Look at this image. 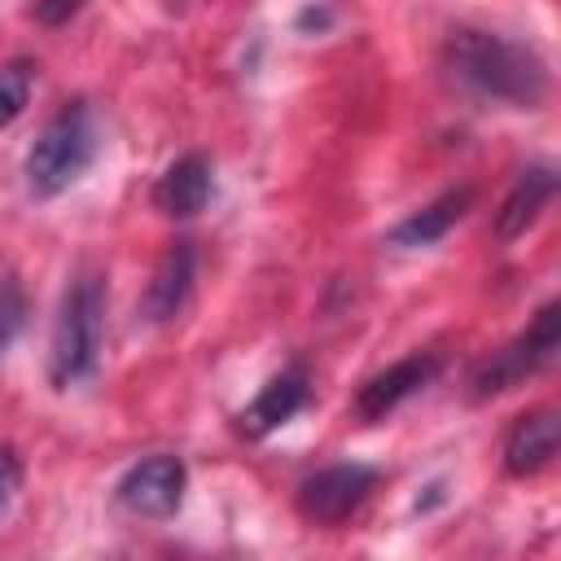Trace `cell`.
<instances>
[{
	"label": "cell",
	"mask_w": 561,
	"mask_h": 561,
	"mask_svg": "<svg viewBox=\"0 0 561 561\" xmlns=\"http://www.w3.org/2000/svg\"><path fill=\"white\" fill-rule=\"evenodd\" d=\"M447 66L460 83H469L473 92L517 105V110H535L548 96V66L535 48L504 39L495 31H456L447 39Z\"/></svg>",
	"instance_id": "cell-1"
},
{
	"label": "cell",
	"mask_w": 561,
	"mask_h": 561,
	"mask_svg": "<svg viewBox=\"0 0 561 561\" xmlns=\"http://www.w3.org/2000/svg\"><path fill=\"white\" fill-rule=\"evenodd\" d=\"M105 337V280L96 272H83L66 285L57 320H53V346H48V381L57 390H70L96 373Z\"/></svg>",
	"instance_id": "cell-2"
},
{
	"label": "cell",
	"mask_w": 561,
	"mask_h": 561,
	"mask_svg": "<svg viewBox=\"0 0 561 561\" xmlns=\"http://www.w3.org/2000/svg\"><path fill=\"white\" fill-rule=\"evenodd\" d=\"M96 158V123L92 110L83 101H66L35 136V145L26 149L22 175H26V193L31 197H57L66 193Z\"/></svg>",
	"instance_id": "cell-3"
},
{
	"label": "cell",
	"mask_w": 561,
	"mask_h": 561,
	"mask_svg": "<svg viewBox=\"0 0 561 561\" xmlns=\"http://www.w3.org/2000/svg\"><path fill=\"white\" fill-rule=\"evenodd\" d=\"M561 351V302H543L535 311V320L513 337L504 342L491 359H482V368L473 373V399H491V394H504L513 386H522L526 377L543 373Z\"/></svg>",
	"instance_id": "cell-4"
},
{
	"label": "cell",
	"mask_w": 561,
	"mask_h": 561,
	"mask_svg": "<svg viewBox=\"0 0 561 561\" xmlns=\"http://www.w3.org/2000/svg\"><path fill=\"white\" fill-rule=\"evenodd\" d=\"M184 486H188V469L180 456L171 451H158V456H145L136 460L118 486H114V500L118 508H127L131 517H145V522H167L180 513L184 504Z\"/></svg>",
	"instance_id": "cell-5"
},
{
	"label": "cell",
	"mask_w": 561,
	"mask_h": 561,
	"mask_svg": "<svg viewBox=\"0 0 561 561\" xmlns=\"http://www.w3.org/2000/svg\"><path fill=\"white\" fill-rule=\"evenodd\" d=\"M377 469L364 465V460H342V465H329L311 478L298 482V513L316 526H337L346 522L377 486Z\"/></svg>",
	"instance_id": "cell-6"
},
{
	"label": "cell",
	"mask_w": 561,
	"mask_h": 561,
	"mask_svg": "<svg viewBox=\"0 0 561 561\" xmlns=\"http://www.w3.org/2000/svg\"><path fill=\"white\" fill-rule=\"evenodd\" d=\"M438 368H443V359H438L434 351H416V355L394 359L390 368H381L377 377H368V381L359 386V394H355V416H359L364 425L390 416L403 399H412L416 390H425V386L438 377Z\"/></svg>",
	"instance_id": "cell-7"
},
{
	"label": "cell",
	"mask_w": 561,
	"mask_h": 561,
	"mask_svg": "<svg viewBox=\"0 0 561 561\" xmlns=\"http://www.w3.org/2000/svg\"><path fill=\"white\" fill-rule=\"evenodd\" d=\"M311 394V381H307V368L302 364H289L280 368L276 377H267L259 386V394L237 412V434L245 438H267L272 430H280Z\"/></svg>",
	"instance_id": "cell-8"
},
{
	"label": "cell",
	"mask_w": 561,
	"mask_h": 561,
	"mask_svg": "<svg viewBox=\"0 0 561 561\" xmlns=\"http://www.w3.org/2000/svg\"><path fill=\"white\" fill-rule=\"evenodd\" d=\"M193 276H197V254H193L188 241H175V245L158 259L149 285H145L140 316H145L149 324H167V320H175V316L184 311L188 294H193Z\"/></svg>",
	"instance_id": "cell-9"
},
{
	"label": "cell",
	"mask_w": 561,
	"mask_h": 561,
	"mask_svg": "<svg viewBox=\"0 0 561 561\" xmlns=\"http://www.w3.org/2000/svg\"><path fill=\"white\" fill-rule=\"evenodd\" d=\"M557 443H561V416L557 408H530L513 421L508 438H504V469L513 478H530L539 469L552 465L557 456Z\"/></svg>",
	"instance_id": "cell-10"
},
{
	"label": "cell",
	"mask_w": 561,
	"mask_h": 561,
	"mask_svg": "<svg viewBox=\"0 0 561 561\" xmlns=\"http://www.w3.org/2000/svg\"><path fill=\"white\" fill-rule=\"evenodd\" d=\"M210 193H215L210 162H206L202 153H184V158H175V162L158 175V184H153V206H158L162 215H171V219H193V215L206 210Z\"/></svg>",
	"instance_id": "cell-11"
},
{
	"label": "cell",
	"mask_w": 561,
	"mask_h": 561,
	"mask_svg": "<svg viewBox=\"0 0 561 561\" xmlns=\"http://www.w3.org/2000/svg\"><path fill=\"white\" fill-rule=\"evenodd\" d=\"M552 193H557V171L543 167V162L539 167H526L513 180V188L504 193L500 210H495V241H517L543 215V206L552 202Z\"/></svg>",
	"instance_id": "cell-12"
},
{
	"label": "cell",
	"mask_w": 561,
	"mask_h": 561,
	"mask_svg": "<svg viewBox=\"0 0 561 561\" xmlns=\"http://www.w3.org/2000/svg\"><path fill=\"white\" fill-rule=\"evenodd\" d=\"M469 202H473V188H469V184L447 188V193H438L434 202H425L421 210H412L408 219H399V224L386 232V241H390V245H403V250L434 245V241H443V237L465 219Z\"/></svg>",
	"instance_id": "cell-13"
},
{
	"label": "cell",
	"mask_w": 561,
	"mask_h": 561,
	"mask_svg": "<svg viewBox=\"0 0 561 561\" xmlns=\"http://www.w3.org/2000/svg\"><path fill=\"white\" fill-rule=\"evenodd\" d=\"M31 88H35V66L26 57H13L0 66V127H9L26 110Z\"/></svg>",
	"instance_id": "cell-14"
},
{
	"label": "cell",
	"mask_w": 561,
	"mask_h": 561,
	"mask_svg": "<svg viewBox=\"0 0 561 561\" xmlns=\"http://www.w3.org/2000/svg\"><path fill=\"white\" fill-rule=\"evenodd\" d=\"M22 320H26V298H22V289L13 280H4L0 285V351L13 342V333L22 329Z\"/></svg>",
	"instance_id": "cell-15"
},
{
	"label": "cell",
	"mask_w": 561,
	"mask_h": 561,
	"mask_svg": "<svg viewBox=\"0 0 561 561\" xmlns=\"http://www.w3.org/2000/svg\"><path fill=\"white\" fill-rule=\"evenodd\" d=\"M18 486H22V460L13 447H0V513L13 504Z\"/></svg>",
	"instance_id": "cell-16"
},
{
	"label": "cell",
	"mask_w": 561,
	"mask_h": 561,
	"mask_svg": "<svg viewBox=\"0 0 561 561\" xmlns=\"http://www.w3.org/2000/svg\"><path fill=\"white\" fill-rule=\"evenodd\" d=\"M83 4H88V0H35V18H39L44 26H61V22H70Z\"/></svg>",
	"instance_id": "cell-17"
}]
</instances>
